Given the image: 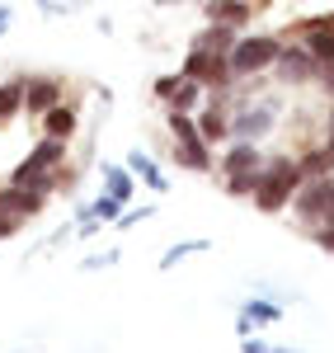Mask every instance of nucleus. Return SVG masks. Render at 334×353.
<instances>
[{"label": "nucleus", "mask_w": 334, "mask_h": 353, "mask_svg": "<svg viewBox=\"0 0 334 353\" xmlns=\"http://www.w3.org/2000/svg\"><path fill=\"white\" fill-rule=\"evenodd\" d=\"M325 141H330V146H334V123H325Z\"/></svg>", "instance_id": "33"}, {"label": "nucleus", "mask_w": 334, "mask_h": 353, "mask_svg": "<svg viewBox=\"0 0 334 353\" xmlns=\"http://www.w3.org/2000/svg\"><path fill=\"white\" fill-rule=\"evenodd\" d=\"M236 38H240V28H231V24H212V19H207V28H202V33L194 38V48H212V52H226V57H231Z\"/></svg>", "instance_id": "19"}, {"label": "nucleus", "mask_w": 334, "mask_h": 353, "mask_svg": "<svg viewBox=\"0 0 334 353\" xmlns=\"http://www.w3.org/2000/svg\"><path fill=\"white\" fill-rule=\"evenodd\" d=\"M151 212H156V203H146V208H132V212H123V217L113 221V226H137V221H146Z\"/></svg>", "instance_id": "28"}, {"label": "nucleus", "mask_w": 334, "mask_h": 353, "mask_svg": "<svg viewBox=\"0 0 334 353\" xmlns=\"http://www.w3.org/2000/svg\"><path fill=\"white\" fill-rule=\"evenodd\" d=\"M127 170H132V174H137V179H141L151 193H165V189H169V179L160 174V165L151 161L146 151H132V156H127Z\"/></svg>", "instance_id": "17"}, {"label": "nucleus", "mask_w": 334, "mask_h": 353, "mask_svg": "<svg viewBox=\"0 0 334 353\" xmlns=\"http://www.w3.org/2000/svg\"><path fill=\"white\" fill-rule=\"evenodd\" d=\"M226 94H231V90H222V94H212V104H207V109L198 113V132L207 137L212 146H217V141H231V109L222 104Z\"/></svg>", "instance_id": "12"}, {"label": "nucleus", "mask_w": 334, "mask_h": 353, "mask_svg": "<svg viewBox=\"0 0 334 353\" xmlns=\"http://www.w3.org/2000/svg\"><path fill=\"white\" fill-rule=\"evenodd\" d=\"M179 81H184V71H169V76H160V81L151 85V90H156V99H165V104H169V94L179 90Z\"/></svg>", "instance_id": "26"}, {"label": "nucleus", "mask_w": 334, "mask_h": 353, "mask_svg": "<svg viewBox=\"0 0 334 353\" xmlns=\"http://www.w3.org/2000/svg\"><path fill=\"white\" fill-rule=\"evenodd\" d=\"M287 33H297V43H302L320 66L334 61V14H311V19H302V24L287 28Z\"/></svg>", "instance_id": "8"}, {"label": "nucleus", "mask_w": 334, "mask_h": 353, "mask_svg": "<svg viewBox=\"0 0 334 353\" xmlns=\"http://www.w3.org/2000/svg\"><path fill=\"white\" fill-rule=\"evenodd\" d=\"M245 316H250L254 325H273V321L282 316V306L278 301H264V297H250L245 301Z\"/></svg>", "instance_id": "24"}, {"label": "nucleus", "mask_w": 334, "mask_h": 353, "mask_svg": "<svg viewBox=\"0 0 334 353\" xmlns=\"http://www.w3.org/2000/svg\"><path fill=\"white\" fill-rule=\"evenodd\" d=\"M273 128H278V104H273V99L231 109V137H236V141H264Z\"/></svg>", "instance_id": "6"}, {"label": "nucleus", "mask_w": 334, "mask_h": 353, "mask_svg": "<svg viewBox=\"0 0 334 353\" xmlns=\"http://www.w3.org/2000/svg\"><path fill=\"white\" fill-rule=\"evenodd\" d=\"M325 226H334V208H330V217H325Z\"/></svg>", "instance_id": "34"}, {"label": "nucleus", "mask_w": 334, "mask_h": 353, "mask_svg": "<svg viewBox=\"0 0 334 353\" xmlns=\"http://www.w3.org/2000/svg\"><path fill=\"white\" fill-rule=\"evenodd\" d=\"M14 24V10H10V5H0V38H5V28Z\"/></svg>", "instance_id": "32"}, {"label": "nucleus", "mask_w": 334, "mask_h": 353, "mask_svg": "<svg viewBox=\"0 0 334 353\" xmlns=\"http://www.w3.org/2000/svg\"><path fill=\"white\" fill-rule=\"evenodd\" d=\"M273 76H278V85H311L320 76V61H315L302 43H282L278 61H273Z\"/></svg>", "instance_id": "10"}, {"label": "nucleus", "mask_w": 334, "mask_h": 353, "mask_svg": "<svg viewBox=\"0 0 334 353\" xmlns=\"http://www.w3.org/2000/svg\"><path fill=\"white\" fill-rule=\"evenodd\" d=\"M198 104H202V85L184 76V81H179V90L169 94V104H165V109H184V113H194Z\"/></svg>", "instance_id": "22"}, {"label": "nucleus", "mask_w": 334, "mask_h": 353, "mask_svg": "<svg viewBox=\"0 0 334 353\" xmlns=\"http://www.w3.org/2000/svg\"><path fill=\"white\" fill-rule=\"evenodd\" d=\"M156 5H179V0H156Z\"/></svg>", "instance_id": "36"}, {"label": "nucleus", "mask_w": 334, "mask_h": 353, "mask_svg": "<svg viewBox=\"0 0 334 353\" xmlns=\"http://www.w3.org/2000/svg\"><path fill=\"white\" fill-rule=\"evenodd\" d=\"M165 128H169V137H174V161H179V170L207 174V170L217 165V156H212V141L198 132V118H194V113L165 109Z\"/></svg>", "instance_id": "2"}, {"label": "nucleus", "mask_w": 334, "mask_h": 353, "mask_svg": "<svg viewBox=\"0 0 334 353\" xmlns=\"http://www.w3.org/2000/svg\"><path fill=\"white\" fill-rule=\"evenodd\" d=\"M273 353H302V349H273Z\"/></svg>", "instance_id": "35"}, {"label": "nucleus", "mask_w": 334, "mask_h": 353, "mask_svg": "<svg viewBox=\"0 0 334 353\" xmlns=\"http://www.w3.org/2000/svg\"><path fill=\"white\" fill-rule=\"evenodd\" d=\"M66 151H71V141H61V137H43L33 151H28L24 161L10 170V184H28L33 174H48V170H61L66 165Z\"/></svg>", "instance_id": "7"}, {"label": "nucleus", "mask_w": 334, "mask_h": 353, "mask_svg": "<svg viewBox=\"0 0 334 353\" xmlns=\"http://www.w3.org/2000/svg\"><path fill=\"white\" fill-rule=\"evenodd\" d=\"M217 170H222V174H240V170H264V151H259V141H236V137H231V146L222 151Z\"/></svg>", "instance_id": "13"}, {"label": "nucleus", "mask_w": 334, "mask_h": 353, "mask_svg": "<svg viewBox=\"0 0 334 353\" xmlns=\"http://www.w3.org/2000/svg\"><path fill=\"white\" fill-rule=\"evenodd\" d=\"M137 184H141V179L127 170V165H104V189H109L113 198H123V203H127V198L137 193Z\"/></svg>", "instance_id": "20"}, {"label": "nucleus", "mask_w": 334, "mask_h": 353, "mask_svg": "<svg viewBox=\"0 0 334 353\" xmlns=\"http://www.w3.org/2000/svg\"><path fill=\"white\" fill-rule=\"evenodd\" d=\"M315 81H320V90L334 99V61H330V66H320V76H315Z\"/></svg>", "instance_id": "31"}, {"label": "nucleus", "mask_w": 334, "mask_h": 353, "mask_svg": "<svg viewBox=\"0 0 334 353\" xmlns=\"http://www.w3.org/2000/svg\"><path fill=\"white\" fill-rule=\"evenodd\" d=\"M264 165H269V161H264ZM259 174H264V170H240V174H226L222 189L231 193V198H254V189H259Z\"/></svg>", "instance_id": "23"}, {"label": "nucleus", "mask_w": 334, "mask_h": 353, "mask_svg": "<svg viewBox=\"0 0 334 353\" xmlns=\"http://www.w3.org/2000/svg\"><path fill=\"white\" fill-rule=\"evenodd\" d=\"M306 184V170H302V161L297 156H269V165H264V174H259V189H254V208L259 212H282V208H292V193Z\"/></svg>", "instance_id": "1"}, {"label": "nucleus", "mask_w": 334, "mask_h": 353, "mask_svg": "<svg viewBox=\"0 0 334 353\" xmlns=\"http://www.w3.org/2000/svg\"><path fill=\"white\" fill-rule=\"evenodd\" d=\"M278 52H282L278 33H240L236 48H231V71H236V81H254L259 71H273Z\"/></svg>", "instance_id": "3"}, {"label": "nucleus", "mask_w": 334, "mask_h": 353, "mask_svg": "<svg viewBox=\"0 0 334 353\" xmlns=\"http://www.w3.org/2000/svg\"><path fill=\"white\" fill-rule=\"evenodd\" d=\"M240 353H273V349H269L259 334H245V339H240Z\"/></svg>", "instance_id": "30"}, {"label": "nucleus", "mask_w": 334, "mask_h": 353, "mask_svg": "<svg viewBox=\"0 0 334 353\" xmlns=\"http://www.w3.org/2000/svg\"><path fill=\"white\" fill-rule=\"evenodd\" d=\"M202 5H207V19L212 24H231V28H245L250 14H254L250 0H202Z\"/></svg>", "instance_id": "14"}, {"label": "nucleus", "mask_w": 334, "mask_h": 353, "mask_svg": "<svg viewBox=\"0 0 334 353\" xmlns=\"http://www.w3.org/2000/svg\"><path fill=\"white\" fill-rule=\"evenodd\" d=\"M334 208V174H320V179H306L302 189L292 193V212L306 221V226H325Z\"/></svg>", "instance_id": "5"}, {"label": "nucleus", "mask_w": 334, "mask_h": 353, "mask_svg": "<svg viewBox=\"0 0 334 353\" xmlns=\"http://www.w3.org/2000/svg\"><path fill=\"white\" fill-rule=\"evenodd\" d=\"M61 99H66V76H56V71L28 76V90H24V113L28 118H43V113L56 109Z\"/></svg>", "instance_id": "9"}, {"label": "nucleus", "mask_w": 334, "mask_h": 353, "mask_svg": "<svg viewBox=\"0 0 334 353\" xmlns=\"http://www.w3.org/2000/svg\"><path fill=\"white\" fill-rule=\"evenodd\" d=\"M297 161H302V170H306V179L334 174V146H330V141H315V146H306Z\"/></svg>", "instance_id": "18"}, {"label": "nucleus", "mask_w": 334, "mask_h": 353, "mask_svg": "<svg viewBox=\"0 0 334 353\" xmlns=\"http://www.w3.org/2000/svg\"><path fill=\"white\" fill-rule=\"evenodd\" d=\"M24 90H28V76H10V81L0 85V128L24 113Z\"/></svg>", "instance_id": "16"}, {"label": "nucleus", "mask_w": 334, "mask_h": 353, "mask_svg": "<svg viewBox=\"0 0 334 353\" xmlns=\"http://www.w3.org/2000/svg\"><path fill=\"white\" fill-rule=\"evenodd\" d=\"M43 203H48V193H38V189H24V184H0V212L5 217H38L43 212Z\"/></svg>", "instance_id": "11"}, {"label": "nucleus", "mask_w": 334, "mask_h": 353, "mask_svg": "<svg viewBox=\"0 0 334 353\" xmlns=\"http://www.w3.org/2000/svg\"><path fill=\"white\" fill-rule=\"evenodd\" d=\"M179 71L198 81L202 90H212V94H222L236 85V71H231V57L226 52H212V48H189V57L179 61Z\"/></svg>", "instance_id": "4"}, {"label": "nucleus", "mask_w": 334, "mask_h": 353, "mask_svg": "<svg viewBox=\"0 0 334 353\" xmlns=\"http://www.w3.org/2000/svg\"><path fill=\"white\" fill-rule=\"evenodd\" d=\"M311 241L320 245V250H330V254H334V226H311Z\"/></svg>", "instance_id": "29"}, {"label": "nucleus", "mask_w": 334, "mask_h": 353, "mask_svg": "<svg viewBox=\"0 0 334 353\" xmlns=\"http://www.w3.org/2000/svg\"><path fill=\"white\" fill-rule=\"evenodd\" d=\"M113 264H118V250H104V254H90L81 269H85V273H94V269H113Z\"/></svg>", "instance_id": "27"}, {"label": "nucleus", "mask_w": 334, "mask_h": 353, "mask_svg": "<svg viewBox=\"0 0 334 353\" xmlns=\"http://www.w3.org/2000/svg\"><path fill=\"white\" fill-rule=\"evenodd\" d=\"M202 250H212V241L207 236H198V241H179V245H169L165 250V259H160V273H169L179 259H189V254H202Z\"/></svg>", "instance_id": "21"}, {"label": "nucleus", "mask_w": 334, "mask_h": 353, "mask_svg": "<svg viewBox=\"0 0 334 353\" xmlns=\"http://www.w3.org/2000/svg\"><path fill=\"white\" fill-rule=\"evenodd\" d=\"M76 128H81V113L71 109L66 99H61L56 109L43 113V137H61V141H71V137H76Z\"/></svg>", "instance_id": "15"}, {"label": "nucleus", "mask_w": 334, "mask_h": 353, "mask_svg": "<svg viewBox=\"0 0 334 353\" xmlns=\"http://www.w3.org/2000/svg\"><path fill=\"white\" fill-rule=\"evenodd\" d=\"M90 212H94L99 221H118L123 212H127V203H123V198H113V193L104 189L99 198H94V203H90Z\"/></svg>", "instance_id": "25"}]
</instances>
